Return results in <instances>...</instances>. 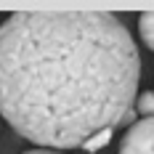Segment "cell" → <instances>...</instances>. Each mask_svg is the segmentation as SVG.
Masks as SVG:
<instances>
[{
  "label": "cell",
  "instance_id": "1",
  "mask_svg": "<svg viewBox=\"0 0 154 154\" xmlns=\"http://www.w3.org/2000/svg\"><path fill=\"white\" fill-rule=\"evenodd\" d=\"M141 56L109 11H19L0 24V114L40 149H82L138 98Z\"/></svg>",
  "mask_w": 154,
  "mask_h": 154
},
{
  "label": "cell",
  "instance_id": "2",
  "mask_svg": "<svg viewBox=\"0 0 154 154\" xmlns=\"http://www.w3.org/2000/svg\"><path fill=\"white\" fill-rule=\"evenodd\" d=\"M120 154H154V117H143L128 128L120 141Z\"/></svg>",
  "mask_w": 154,
  "mask_h": 154
},
{
  "label": "cell",
  "instance_id": "3",
  "mask_svg": "<svg viewBox=\"0 0 154 154\" xmlns=\"http://www.w3.org/2000/svg\"><path fill=\"white\" fill-rule=\"evenodd\" d=\"M138 32H141L143 45L149 51H154V11H146V14L138 16Z\"/></svg>",
  "mask_w": 154,
  "mask_h": 154
},
{
  "label": "cell",
  "instance_id": "4",
  "mask_svg": "<svg viewBox=\"0 0 154 154\" xmlns=\"http://www.w3.org/2000/svg\"><path fill=\"white\" fill-rule=\"evenodd\" d=\"M112 133H114V128H106V130L96 133L93 138H88L85 143H82V149H85V152H98V149H104L109 141H112Z\"/></svg>",
  "mask_w": 154,
  "mask_h": 154
},
{
  "label": "cell",
  "instance_id": "5",
  "mask_svg": "<svg viewBox=\"0 0 154 154\" xmlns=\"http://www.w3.org/2000/svg\"><path fill=\"white\" fill-rule=\"evenodd\" d=\"M136 112L146 114V117H154V91H143L136 98Z\"/></svg>",
  "mask_w": 154,
  "mask_h": 154
},
{
  "label": "cell",
  "instance_id": "6",
  "mask_svg": "<svg viewBox=\"0 0 154 154\" xmlns=\"http://www.w3.org/2000/svg\"><path fill=\"white\" fill-rule=\"evenodd\" d=\"M24 154H59V152H53V149H32V152H24Z\"/></svg>",
  "mask_w": 154,
  "mask_h": 154
}]
</instances>
